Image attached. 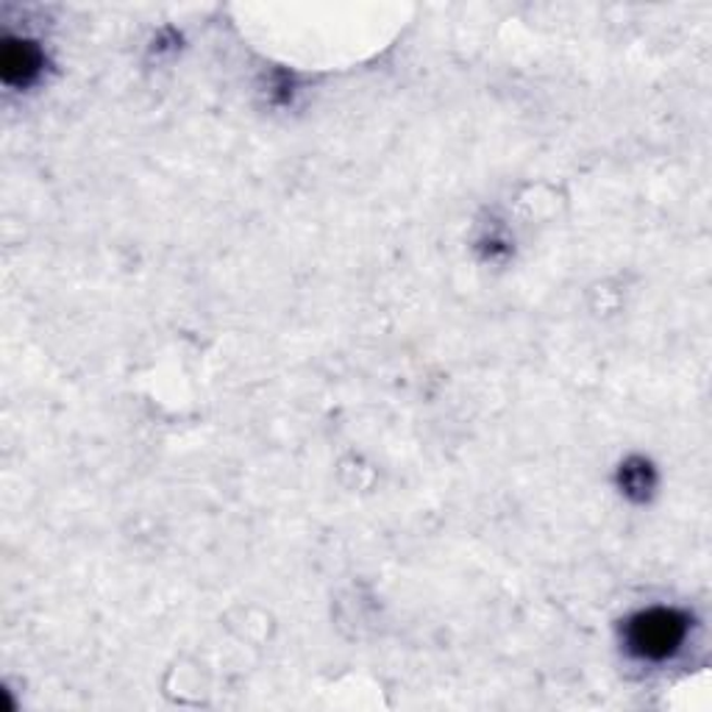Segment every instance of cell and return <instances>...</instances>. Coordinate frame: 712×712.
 <instances>
[{
    "instance_id": "cell-1",
    "label": "cell",
    "mask_w": 712,
    "mask_h": 712,
    "mask_svg": "<svg viewBox=\"0 0 712 712\" xmlns=\"http://www.w3.org/2000/svg\"><path fill=\"white\" fill-rule=\"evenodd\" d=\"M682 637V626L669 612H651L635 629V644L649 654H662Z\"/></svg>"
}]
</instances>
